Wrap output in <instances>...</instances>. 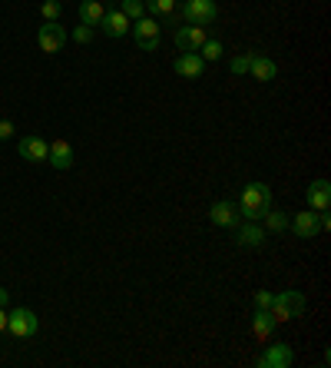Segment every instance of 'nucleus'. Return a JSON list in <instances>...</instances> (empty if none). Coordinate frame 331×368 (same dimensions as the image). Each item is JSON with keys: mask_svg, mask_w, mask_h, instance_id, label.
I'll use <instances>...</instances> for the list:
<instances>
[{"mask_svg": "<svg viewBox=\"0 0 331 368\" xmlns=\"http://www.w3.org/2000/svg\"><path fill=\"white\" fill-rule=\"evenodd\" d=\"M249 73H252L258 83H268V80H275V76H279V66H275V60H268V57H262V53H252Z\"/></svg>", "mask_w": 331, "mask_h": 368, "instance_id": "obj_17", "label": "nucleus"}, {"mask_svg": "<svg viewBox=\"0 0 331 368\" xmlns=\"http://www.w3.org/2000/svg\"><path fill=\"white\" fill-rule=\"evenodd\" d=\"M0 332H7V309L0 305Z\"/></svg>", "mask_w": 331, "mask_h": 368, "instance_id": "obj_29", "label": "nucleus"}, {"mask_svg": "<svg viewBox=\"0 0 331 368\" xmlns=\"http://www.w3.org/2000/svg\"><path fill=\"white\" fill-rule=\"evenodd\" d=\"M275 318H272V312L268 309H255V318H252V332L258 335V339H272V332H275Z\"/></svg>", "mask_w": 331, "mask_h": 368, "instance_id": "obj_19", "label": "nucleus"}, {"mask_svg": "<svg viewBox=\"0 0 331 368\" xmlns=\"http://www.w3.org/2000/svg\"><path fill=\"white\" fill-rule=\"evenodd\" d=\"M47 163H50L53 169H70V166H73V146H70L66 140H53Z\"/></svg>", "mask_w": 331, "mask_h": 368, "instance_id": "obj_16", "label": "nucleus"}, {"mask_svg": "<svg viewBox=\"0 0 331 368\" xmlns=\"http://www.w3.org/2000/svg\"><path fill=\"white\" fill-rule=\"evenodd\" d=\"M235 236H239V246H245V249H258V246H265V229L258 226V222H252V219H245L242 226H235Z\"/></svg>", "mask_w": 331, "mask_h": 368, "instance_id": "obj_13", "label": "nucleus"}, {"mask_svg": "<svg viewBox=\"0 0 331 368\" xmlns=\"http://www.w3.org/2000/svg\"><path fill=\"white\" fill-rule=\"evenodd\" d=\"M103 17H106V3L103 0H83L80 3V20L87 27H100Z\"/></svg>", "mask_w": 331, "mask_h": 368, "instance_id": "obj_18", "label": "nucleus"}, {"mask_svg": "<svg viewBox=\"0 0 331 368\" xmlns=\"http://www.w3.org/2000/svg\"><path fill=\"white\" fill-rule=\"evenodd\" d=\"M249 64H252V53H242V57H235L229 64L232 73H249Z\"/></svg>", "mask_w": 331, "mask_h": 368, "instance_id": "obj_25", "label": "nucleus"}, {"mask_svg": "<svg viewBox=\"0 0 331 368\" xmlns=\"http://www.w3.org/2000/svg\"><path fill=\"white\" fill-rule=\"evenodd\" d=\"M172 40H176V47L182 53H196L205 43V27H176Z\"/></svg>", "mask_w": 331, "mask_h": 368, "instance_id": "obj_7", "label": "nucleus"}, {"mask_svg": "<svg viewBox=\"0 0 331 368\" xmlns=\"http://www.w3.org/2000/svg\"><path fill=\"white\" fill-rule=\"evenodd\" d=\"M146 3V10L159 13V17H169V13L176 10V0H142Z\"/></svg>", "mask_w": 331, "mask_h": 368, "instance_id": "obj_22", "label": "nucleus"}, {"mask_svg": "<svg viewBox=\"0 0 331 368\" xmlns=\"http://www.w3.org/2000/svg\"><path fill=\"white\" fill-rule=\"evenodd\" d=\"M268 312H272V318L275 322H288V318H298L302 312H305V295L295 292V289H288V292H281L272 299V305H268Z\"/></svg>", "mask_w": 331, "mask_h": 368, "instance_id": "obj_2", "label": "nucleus"}, {"mask_svg": "<svg viewBox=\"0 0 331 368\" xmlns=\"http://www.w3.org/2000/svg\"><path fill=\"white\" fill-rule=\"evenodd\" d=\"M305 199H308V209L325 213V209L331 206V183L328 179H315V183L305 190Z\"/></svg>", "mask_w": 331, "mask_h": 368, "instance_id": "obj_11", "label": "nucleus"}, {"mask_svg": "<svg viewBox=\"0 0 331 368\" xmlns=\"http://www.w3.org/2000/svg\"><path fill=\"white\" fill-rule=\"evenodd\" d=\"M100 27H103V34H106V37H126L129 17L123 10H106V17L100 20Z\"/></svg>", "mask_w": 331, "mask_h": 368, "instance_id": "obj_15", "label": "nucleus"}, {"mask_svg": "<svg viewBox=\"0 0 331 368\" xmlns=\"http://www.w3.org/2000/svg\"><path fill=\"white\" fill-rule=\"evenodd\" d=\"M268 209H272V190L265 183H245L242 196H239V216L258 222Z\"/></svg>", "mask_w": 331, "mask_h": 368, "instance_id": "obj_1", "label": "nucleus"}, {"mask_svg": "<svg viewBox=\"0 0 331 368\" xmlns=\"http://www.w3.org/2000/svg\"><path fill=\"white\" fill-rule=\"evenodd\" d=\"M133 30V37H136V47L146 53H156L159 50V24H156L153 17H142L136 20V27H129Z\"/></svg>", "mask_w": 331, "mask_h": 368, "instance_id": "obj_6", "label": "nucleus"}, {"mask_svg": "<svg viewBox=\"0 0 331 368\" xmlns=\"http://www.w3.org/2000/svg\"><path fill=\"white\" fill-rule=\"evenodd\" d=\"M17 150H20V156H24L27 163H47V156H50V143L30 133V136H24V140H20V146H17Z\"/></svg>", "mask_w": 331, "mask_h": 368, "instance_id": "obj_9", "label": "nucleus"}, {"mask_svg": "<svg viewBox=\"0 0 331 368\" xmlns=\"http://www.w3.org/2000/svg\"><path fill=\"white\" fill-rule=\"evenodd\" d=\"M119 10L126 13L129 20H142V17H146V3H142V0H123Z\"/></svg>", "mask_w": 331, "mask_h": 368, "instance_id": "obj_21", "label": "nucleus"}, {"mask_svg": "<svg viewBox=\"0 0 331 368\" xmlns=\"http://www.w3.org/2000/svg\"><path fill=\"white\" fill-rule=\"evenodd\" d=\"M73 40H77V43H89V40H93V27H77V30H73Z\"/></svg>", "mask_w": 331, "mask_h": 368, "instance_id": "obj_26", "label": "nucleus"}, {"mask_svg": "<svg viewBox=\"0 0 331 368\" xmlns=\"http://www.w3.org/2000/svg\"><path fill=\"white\" fill-rule=\"evenodd\" d=\"M37 329H40L37 312H30V309L7 312V332H10L13 339H30V335H37Z\"/></svg>", "mask_w": 331, "mask_h": 368, "instance_id": "obj_4", "label": "nucleus"}, {"mask_svg": "<svg viewBox=\"0 0 331 368\" xmlns=\"http://www.w3.org/2000/svg\"><path fill=\"white\" fill-rule=\"evenodd\" d=\"M13 136V123L10 120H0V140H10Z\"/></svg>", "mask_w": 331, "mask_h": 368, "instance_id": "obj_28", "label": "nucleus"}, {"mask_svg": "<svg viewBox=\"0 0 331 368\" xmlns=\"http://www.w3.org/2000/svg\"><path fill=\"white\" fill-rule=\"evenodd\" d=\"M199 50L205 53L203 60H219V57H222V43H219V40H205L203 47H199Z\"/></svg>", "mask_w": 331, "mask_h": 368, "instance_id": "obj_24", "label": "nucleus"}, {"mask_svg": "<svg viewBox=\"0 0 331 368\" xmlns=\"http://www.w3.org/2000/svg\"><path fill=\"white\" fill-rule=\"evenodd\" d=\"M295 362L288 345H268L265 352L258 355V368H288Z\"/></svg>", "mask_w": 331, "mask_h": 368, "instance_id": "obj_12", "label": "nucleus"}, {"mask_svg": "<svg viewBox=\"0 0 331 368\" xmlns=\"http://www.w3.org/2000/svg\"><path fill=\"white\" fill-rule=\"evenodd\" d=\"M262 219H265V226H262L265 232H285V229H288V216H285V213H275V209H268Z\"/></svg>", "mask_w": 331, "mask_h": 368, "instance_id": "obj_20", "label": "nucleus"}, {"mask_svg": "<svg viewBox=\"0 0 331 368\" xmlns=\"http://www.w3.org/2000/svg\"><path fill=\"white\" fill-rule=\"evenodd\" d=\"M60 10H64V7H60V0H43V3H40L43 20H57V17H60Z\"/></svg>", "mask_w": 331, "mask_h": 368, "instance_id": "obj_23", "label": "nucleus"}, {"mask_svg": "<svg viewBox=\"0 0 331 368\" xmlns=\"http://www.w3.org/2000/svg\"><path fill=\"white\" fill-rule=\"evenodd\" d=\"M272 299H275L272 292H265V289H258V292H255V309H268V305H272Z\"/></svg>", "mask_w": 331, "mask_h": 368, "instance_id": "obj_27", "label": "nucleus"}, {"mask_svg": "<svg viewBox=\"0 0 331 368\" xmlns=\"http://www.w3.org/2000/svg\"><path fill=\"white\" fill-rule=\"evenodd\" d=\"M288 226H292L295 236H302V239H315L321 232V222H318V213L315 209H308V213H295V219H288Z\"/></svg>", "mask_w": 331, "mask_h": 368, "instance_id": "obj_8", "label": "nucleus"}, {"mask_svg": "<svg viewBox=\"0 0 331 368\" xmlns=\"http://www.w3.org/2000/svg\"><path fill=\"white\" fill-rule=\"evenodd\" d=\"M209 219H212V226H219V229H235L239 226V209L232 203H216L209 209Z\"/></svg>", "mask_w": 331, "mask_h": 368, "instance_id": "obj_14", "label": "nucleus"}, {"mask_svg": "<svg viewBox=\"0 0 331 368\" xmlns=\"http://www.w3.org/2000/svg\"><path fill=\"white\" fill-rule=\"evenodd\" d=\"M172 70H176L179 76H186V80H199V76L205 73L203 53H179L176 64H172Z\"/></svg>", "mask_w": 331, "mask_h": 368, "instance_id": "obj_10", "label": "nucleus"}, {"mask_svg": "<svg viewBox=\"0 0 331 368\" xmlns=\"http://www.w3.org/2000/svg\"><path fill=\"white\" fill-rule=\"evenodd\" d=\"M37 43L43 53H60L66 47V30L57 20H43V27L37 30Z\"/></svg>", "mask_w": 331, "mask_h": 368, "instance_id": "obj_5", "label": "nucleus"}, {"mask_svg": "<svg viewBox=\"0 0 331 368\" xmlns=\"http://www.w3.org/2000/svg\"><path fill=\"white\" fill-rule=\"evenodd\" d=\"M7 302H10V292H7V289L0 285V305H7Z\"/></svg>", "mask_w": 331, "mask_h": 368, "instance_id": "obj_30", "label": "nucleus"}, {"mask_svg": "<svg viewBox=\"0 0 331 368\" xmlns=\"http://www.w3.org/2000/svg\"><path fill=\"white\" fill-rule=\"evenodd\" d=\"M179 17L189 27H209L219 17V7H216V0H186L179 7Z\"/></svg>", "mask_w": 331, "mask_h": 368, "instance_id": "obj_3", "label": "nucleus"}]
</instances>
